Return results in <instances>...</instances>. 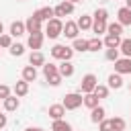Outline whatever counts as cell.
I'll return each mask as SVG.
<instances>
[{
    "mask_svg": "<svg viewBox=\"0 0 131 131\" xmlns=\"http://www.w3.org/2000/svg\"><path fill=\"white\" fill-rule=\"evenodd\" d=\"M61 104L66 106V111H76L80 104H84V96L80 92H70V94L63 96V102Z\"/></svg>",
    "mask_w": 131,
    "mask_h": 131,
    "instance_id": "1",
    "label": "cell"
},
{
    "mask_svg": "<svg viewBox=\"0 0 131 131\" xmlns=\"http://www.w3.org/2000/svg\"><path fill=\"white\" fill-rule=\"evenodd\" d=\"M45 35L49 39H55V37L63 35V23H61V18H51L47 23V27H45Z\"/></svg>",
    "mask_w": 131,
    "mask_h": 131,
    "instance_id": "2",
    "label": "cell"
},
{
    "mask_svg": "<svg viewBox=\"0 0 131 131\" xmlns=\"http://www.w3.org/2000/svg\"><path fill=\"white\" fill-rule=\"evenodd\" d=\"M51 55L55 59H61V61H70L72 55H74V49L68 47V45H53L51 47Z\"/></svg>",
    "mask_w": 131,
    "mask_h": 131,
    "instance_id": "3",
    "label": "cell"
},
{
    "mask_svg": "<svg viewBox=\"0 0 131 131\" xmlns=\"http://www.w3.org/2000/svg\"><path fill=\"white\" fill-rule=\"evenodd\" d=\"M96 84H98L96 76H94V74H86V76L82 78V82H80V94H90V92H94Z\"/></svg>",
    "mask_w": 131,
    "mask_h": 131,
    "instance_id": "4",
    "label": "cell"
},
{
    "mask_svg": "<svg viewBox=\"0 0 131 131\" xmlns=\"http://www.w3.org/2000/svg\"><path fill=\"white\" fill-rule=\"evenodd\" d=\"M53 10H55V18H63V16H68V14L74 12V4L68 2V0H63V2H59Z\"/></svg>",
    "mask_w": 131,
    "mask_h": 131,
    "instance_id": "5",
    "label": "cell"
},
{
    "mask_svg": "<svg viewBox=\"0 0 131 131\" xmlns=\"http://www.w3.org/2000/svg\"><path fill=\"white\" fill-rule=\"evenodd\" d=\"M33 16H35L37 20H41V23H43V20H47V23H49L51 18H55V10H53L51 6H43V8L35 10V12H33Z\"/></svg>",
    "mask_w": 131,
    "mask_h": 131,
    "instance_id": "6",
    "label": "cell"
},
{
    "mask_svg": "<svg viewBox=\"0 0 131 131\" xmlns=\"http://www.w3.org/2000/svg\"><path fill=\"white\" fill-rule=\"evenodd\" d=\"M115 72L117 74H131V57H119L115 61Z\"/></svg>",
    "mask_w": 131,
    "mask_h": 131,
    "instance_id": "7",
    "label": "cell"
},
{
    "mask_svg": "<svg viewBox=\"0 0 131 131\" xmlns=\"http://www.w3.org/2000/svg\"><path fill=\"white\" fill-rule=\"evenodd\" d=\"M25 27H27V33H31V35H39L41 33V20H37L35 16H29Z\"/></svg>",
    "mask_w": 131,
    "mask_h": 131,
    "instance_id": "8",
    "label": "cell"
},
{
    "mask_svg": "<svg viewBox=\"0 0 131 131\" xmlns=\"http://www.w3.org/2000/svg\"><path fill=\"white\" fill-rule=\"evenodd\" d=\"M78 33H80V29H78V23H74V20H68V23L63 25V35H66V37H70V39H78Z\"/></svg>",
    "mask_w": 131,
    "mask_h": 131,
    "instance_id": "9",
    "label": "cell"
},
{
    "mask_svg": "<svg viewBox=\"0 0 131 131\" xmlns=\"http://www.w3.org/2000/svg\"><path fill=\"white\" fill-rule=\"evenodd\" d=\"M63 115H66V106H63V104H51V106H49V117H51L53 121H59Z\"/></svg>",
    "mask_w": 131,
    "mask_h": 131,
    "instance_id": "10",
    "label": "cell"
},
{
    "mask_svg": "<svg viewBox=\"0 0 131 131\" xmlns=\"http://www.w3.org/2000/svg\"><path fill=\"white\" fill-rule=\"evenodd\" d=\"M117 18H119V25H131V10L127 8V6H123V8H119V12H117Z\"/></svg>",
    "mask_w": 131,
    "mask_h": 131,
    "instance_id": "11",
    "label": "cell"
},
{
    "mask_svg": "<svg viewBox=\"0 0 131 131\" xmlns=\"http://www.w3.org/2000/svg\"><path fill=\"white\" fill-rule=\"evenodd\" d=\"M27 33V27H25V23H20V20H14L12 25H10V37H20V35H25Z\"/></svg>",
    "mask_w": 131,
    "mask_h": 131,
    "instance_id": "12",
    "label": "cell"
},
{
    "mask_svg": "<svg viewBox=\"0 0 131 131\" xmlns=\"http://www.w3.org/2000/svg\"><path fill=\"white\" fill-rule=\"evenodd\" d=\"M27 45H29L33 51H39L41 45H43V33H39V35H31L29 41H27Z\"/></svg>",
    "mask_w": 131,
    "mask_h": 131,
    "instance_id": "13",
    "label": "cell"
},
{
    "mask_svg": "<svg viewBox=\"0 0 131 131\" xmlns=\"http://www.w3.org/2000/svg\"><path fill=\"white\" fill-rule=\"evenodd\" d=\"M29 66H33V68H37V66H45V57H43V53H41V51H33V53L29 55Z\"/></svg>",
    "mask_w": 131,
    "mask_h": 131,
    "instance_id": "14",
    "label": "cell"
},
{
    "mask_svg": "<svg viewBox=\"0 0 131 131\" xmlns=\"http://www.w3.org/2000/svg\"><path fill=\"white\" fill-rule=\"evenodd\" d=\"M121 37H117V35H106V39H104V45H106V49H119L121 47Z\"/></svg>",
    "mask_w": 131,
    "mask_h": 131,
    "instance_id": "15",
    "label": "cell"
},
{
    "mask_svg": "<svg viewBox=\"0 0 131 131\" xmlns=\"http://www.w3.org/2000/svg\"><path fill=\"white\" fill-rule=\"evenodd\" d=\"M23 80L25 82H35L37 80V70L33 66H25L23 68Z\"/></svg>",
    "mask_w": 131,
    "mask_h": 131,
    "instance_id": "16",
    "label": "cell"
},
{
    "mask_svg": "<svg viewBox=\"0 0 131 131\" xmlns=\"http://www.w3.org/2000/svg\"><path fill=\"white\" fill-rule=\"evenodd\" d=\"M104 108L102 106H96V108H92V113H90V121L92 123H102L104 121Z\"/></svg>",
    "mask_w": 131,
    "mask_h": 131,
    "instance_id": "17",
    "label": "cell"
},
{
    "mask_svg": "<svg viewBox=\"0 0 131 131\" xmlns=\"http://www.w3.org/2000/svg\"><path fill=\"white\" fill-rule=\"evenodd\" d=\"M57 70H59V76H61V78H70V76L74 74V66H72L70 61H61V66H59Z\"/></svg>",
    "mask_w": 131,
    "mask_h": 131,
    "instance_id": "18",
    "label": "cell"
},
{
    "mask_svg": "<svg viewBox=\"0 0 131 131\" xmlns=\"http://www.w3.org/2000/svg\"><path fill=\"white\" fill-rule=\"evenodd\" d=\"M98 100H100V98H98V96H96L94 92H90V94H84V104H86V106H88L90 111L98 106Z\"/></svg>",
    "mask_w": 131,
    "mask_h": 131,
    "instance_id": "19",
    "label": "cell"
},
{
    "mask_svg": "<svg viewBox=\"0 0 131 131\" xmlns=\"http://www.w3.org/2000/svg\"><path fill=\"white\" fill-rule=\"evenodd\" d=\"M121 86H123V78H121V74H111V76H108V88L119 90Z\"/></svg>",
    "mask_w": 131,
    "mask_h": 131,
    "instance_id": "20",
    "label": "cell"
},
{
    "mask_svg": "<svg viewBox=\"0 0 131 131\" xmlns=\"http://www.w3.org/2000/svg\"><path fill=\"white\" fill-rule=\"evenodd\" d=\"M76 23H78V29H80V31L92 29V18H90V16H86V14H82V16H80Z\"/></svg>",
    "mask_w": 131,
    "mask_h": 131,
    "instance_id": "21",
    "label": "cell"
},
{
    "mask_svg": "<svg viewBox=\"0 0 131 131\" xmlns=\"http://www.w3.org/2000/svg\"><path fill=\"white\" fill-rule=\"evenodd\" d=\"M27 92H29V82L20 80V82L14 84V94H16V96H25Z\"/></svg>",
    "mask_w": 131,
    "mask_h": 131,
    "instance_id": "22",
    "label": "cell"
},
{
    "mask_svg": "<svg viewBox=\"0 0 131 131\" xmlns=\"http://www.w3.org/2000/svg\"><path fill=\"white\" fill-rule=\"evenodd\" d=\"M51 131H72V125H70V123H66L63 119H59V121H53Z\"/></svg>",
    "mask_w": 131,
    "mask_h": 131,
    "instance_id": "23",
    "label": "cell"
},
{
    "mask_svg": "<svg viewBox=\"0 0 131 131\" xmlns=\"http://www.w3.org/2000/svg\"><path fill=\"white\" fill-rule=\"evenodd\" d=\"M4 108H6V111H16V108H18V96H12V94H10V96L4 100Z\"/></svg>",
    "mask_w": 131,
    "mask_h": 131,
    "instance_id": "24",
    "label": "cell"
},
{
    "mask_svg": "<svg viewBox=\"0 0 131 131\" xmlns=\"http://www.w3.org/2000/svg\"><path fill=\"white\" fill-rule=\"evenodd\" d=\"M43 74H45V78H51V76H57L59 70H57V66H53V63H45V66H43Z\"/></svg>",
    "mask_w": 131,
    "mask_h": 131,
    "instance_id": "25",
    "label": "cell"
},
{
    "mask_svg": "<svg viewBox=\"0 0 131 131\" xmlns=\"http://www.w3.org/2000/svg\"><path fill=\"white\" fill-rule=\"evenodd\" d=\"M119 51H121L125 57H131V39H123V41H121Z\"/></svg>",
    "mask_w": 131,
    "mask_h": 131,
    "instance_id": "26",
    "label": "cell"
},
{
    "mask_svg": "<svg viewBox=\"0 0 131 131\" xmlns=\"http://www.w3.org/2000/svg\"><path fill=\"white\" fill-rule=\"evenodd\" d=\"M106 27H108V25H106V20H94V23H92V31H94L96 35L104 33V31H106Z\"/></svg>",
    "mask_w": 131,
    "mask_h": 131,
    "instance_id": "27",
    "label": "cell"
},
{
    "mask_svg": "<svg viewBox=\"0 0 131 131\" xmlns=\"http://www.w3.org/2000/svg\"><path fill=\"white\" fill-rule=\"evenodd\" d=\"M106 31H108V35H117V37H121V33H123V25H119V23H111V25L106 27Z\"/></svg>",
    "mask_w": 131,
    "mask_h": 131,
    "instance_id": "28",
    "label": "cell"
},
{
    "mask_svg": "<svg viewBox=\"0 0 131 131\" xmlns=\"http://www.w3.org/2000/svg\"><path fill=\"white\" fill-rule=\"evenodd\" d=\"M74 51H88V41L86 39H74Z\"/></svg>",
    "mask_w": 131,
    "mask_h": 131,
    "instance_id": "29",
    "label": "cell"
},
{
    "mask_svg": "<svg viewBox=\"0 0 131 131\" xmlns=\"http://www.w3.org/2000/svg\"><path fill=\"white\" fill-rule=\"evenodd\" d=\"M102 45H104V41H100L98 37H94V39H90V41H88V51H98Z\"/></svg>",
    "mask_w": 131,
    "mask_h": 131,
    "instance_id": "30",
    "label": "cell"
},
{
    "mask_svg": "<svg viewBox=\"0 0 131 131\" xmlns=\"http://www.w3.org/2000/svg\"><path fill=\"white\" fill-rule=\"evenodd\" d=\"M23 53H25V45H20V43H12V45H10V55L18 57V55H23Z\"/></svg>",
    "mask_w": 131,
    "mask_h": 131,
    "instance_id": "31",
    "label": "cell"
},
{
    "mask_svg": "<svg viewBox=\"0 0 131 131\" xmlns=\"http://www.w3.org/2000/svg\"><path fill=\"white\" fill-rule=\"evenodd\" d=\"M94 94H96L98 98H106V96H108V86L96 84V88H94Z\"/></svg>",
    "mask_w": 131,
    "mask_h": 131,
    "instance_id": "32",
    "label": "cell"
},
{
    "mask_svg": "<svg viewBox=\"0 0 131 131\" xmlns=\"http://www.w3.org/2000/svg\"><path fill=\"white\" fill-rule=\"evenodd\" d=\"M111 121H113V129H115V131H125V119L115 117V119H111Z\"/></svg>",
    "mask_w": 131,
    "mask_h": 131,
    "instance_id": "33",
    "label": "cell"
},
{
    "mask_svg": "<svg viewBox=\"0 0 131 131\" xmlns=\"http://www.w3.org/2000/svg\"><path fill=\"white\" fill-rule=\"evenodd\" d=\"M106 18H108L106 8H96V12H94V20H106Z\"/></svg>",
    "mask_w": 131,
    "mask_h": 131,
    "instance_id": "34",
    "label": "cell"
},
{
    "mask_svg": "<svg viewBox=\"0 0 131 131\" xmlns=\"http://www.w3.org/2000/svg\"><path fill=\"white\" fill-rule=\"evenodd\" d=\"M104 57H106L108 61H117V59H119V49H106Z\"/></svg>",
    "mask_w": 131,
    "mask_h": 131,
    "instance_id": "35",
    "label": "cell"
},
{
    "mask_svg": "<svg viewBox=\"0 0 131 131\" xmlns=\"http://www.w3.org/2000/svg\"><path fill=\"white\" fill-rule=\"evenodd\" d=\"M10 45H12V37L10 35H0V47H8L10 49Z\"/></svg>",
    "mask_w": 131,
    "mask_h": 131,
    "instance_id": "36",
    "label": "cell"
},
{
    "mask_svg": "<svg viewBox=\"0 0 131 131\" xmlns=\"http://www.w3.org/2000/svg\"><path fill=\"white\" fill-rule=\"evenodd\" d=\"M10 96V88L6 84H0V100H6Z\"/></svg>",
    "mask_w": 131,
    "mask_h": 131,
    "instance_id": "37",
    "label": "cell"
},
{
    "mask_svg": "<svg viewBox=\"0 0 131 131\" xmlns=\"http://www.w3.org/2000/svg\"><path fill=\"white\" fill-rule=\"evenodd\" d=\"M100 131H115V129H113V121H111V119H104V121L100 123Z\"/></svg>",
    "mask_w": 131,
    "mask_h": 131,
    "instance_id": "38",
    "label": "cell"
},
{
    "mask_svg": "<svg viewBox=\"0 0 131 131\" xmlns=\"http://www.w3.org/2000/svg\"><path fill=\"white\" fill-rule=\"evenodd\" d=\"M47 82H49V86H59L61 84V76L57 74V76H51V78H47Z\"/></svg>",
    "mask_w": 131,
    "mask_h": 131,
    "instance_id": "39",
    "label": "cell"
},
{
    "mask_svg": "<svg viewBox=\"0 0 131 131\" xmlns=\"http://www.w3.org/2000/svg\"><path fill=\"white\" fill-rule=\"evenodd\" d=\"M6 125V115H0V129Z\"/></svg>",
    "mask_w": 131,
    "mask_h": 131,
    "instance_id": "40",
    "label": "cell"
},
{
    "mask_svg": "<svg viewBox=\"0 0 131 131\" xmlns=\"http://www.w3.org/2000/svg\"><path fill=\"white\" fill-rule=\"evenodd\" d=\"M25 131H43V129H39V127H29V129H25Z\"/></svg>",
    "mask_w": 131,
    "mask_h": 131,
    "instance_id": "41",
    "label": "cell"
},
{
    "mask_svg": "<svg viewBox=\"0 0 131 131\" xmlns=\"http://www.w3.org/2000/svg\"><path fill=\"white\" fill-rule=\"evenodd\" d=\"M127 8H129V10H131V0H127Z\"/></svg>",
    "mask_w": 131,
    "mask_h": 131,
    "instance_id": "42",
    "label": "cell"
},
{
    "mask_svg": "<svg viewBox=\"0 0 131 131\" xmlns=\"http://www.w3.org/2000/svg\"><path fill=\"white\" fill-rule=\"evenodd\" d=\"M68 2H72V4H76V2H82V0H68Z\"/></svg>",
    "mask_w": 131,
    "mask_h": 131,
    "instance_id": "43",
    "label": "cell"
},
{
    "mask_svg": "<svg viewBox=\"0 0 131 131\" xmlns=\"http://www.w3.org/2000/svg\"><path fill=\"white\" fill-rule=\"evenodd\" d=\"M2 31H4V27H2V23H0V35H2Z\"/></svg>",
    "mask_w": 131,
    "mask_h": 131,
    "instance_id": "44",
    "label": "cell"
},
{
    "mask_svg": "<svg viewBox=\"0 0 131 131\" xmlns=\"http://www.w3.org/2000/svg\"><path fill=\"white\" fill-rule=\"evenodd\" d=\"M18 2H20V0H18Z\"/></svg>",
    "mask_w": 131,
    "mask_h": 131,
    "instance_id": "45",
    "label": "cell"
}]
</instances>
